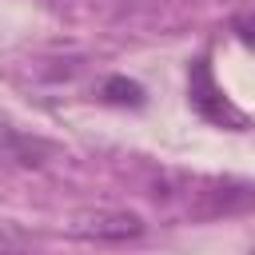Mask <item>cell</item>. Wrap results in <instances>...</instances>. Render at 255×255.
<instances>
[{
  "label": "cell",
  "instance_id": "cell-5",
  "mask_svg": "<svg viewBox=\"0 0 255 255\" xmlns=\"http://www.w3.org/2000/svg\"><path fill=\"white\" fill-rule=\"evenodd\" d=\"M8 151H12V159H20V163H44V155L52 151V143H44V139H32V135H20V131H8Z\"/></svg>",
  "mask_w": 255,
  "mask_h": 255
},
{
  "label": "cell",
  "instance_id": "cell-8",
  "mask_svg": "<svg viewBox=\"0 0 255 255\" xmlns=\"http://www.w3.org/2000/svg\"><path fill=\"white\" fill-rule=\"evenodd\" d=\"M251 255H255V251H251Z\"/></svg>",
  "mask_w": 255,
  "mask_h": 255
},
{
  "label": "cell",
  "instance_id": "cell-3",
  "mask_svg": "<svg viewBox=\"0 0 255 255\" xmlns=\"http://www.w3.org/2000/svg\"><path fill=\"white\" fill-rule=\"evenodd\" d=\"M191 104H195L199 116H207V120H215V124H227V128H243V124H247L243 112H235V108L219 96V88H215V80H211V72H207L203 60L191 68Z\"/></svg>",
  "mask_w": 255,
  "mask_h": 255
},
{
  "label": "cell",
  "instance_id": "cell-7",
  "mask_svg": "<svg viewBox=\"0 0 255 255\" xmlns=\"http://www.w3.org/2000/svg\"><path fill=\"white\" fill-rule=\"evenodd\" d=\"M231 32L239 36V44L255 48V12H239V16H231Z\"/></svg>",
  "mask_w": 255,
  "mask_h": 255
},
{
  "label": "cell",
  "instance_id": "cell-4",
  "mask_svg": "<svg viewBox=\"0 0 255 255\" xmlns=\"http://www.w3.org/2000/svg\"><path fill=\"white\" fill-rule=\"evenodd\" d=\"M100 96L108 100V104H120V108H139L143 104V88L135 84V80H124V76H108L104 80V88H100Z\"/></svg>",
  "mask_w": 255,
  "mask_h": 255
},
{
  "label": "cell",
  "instance_id": "cell-6",
  "mask_svg": "<svg viewBox=\"0 0 255 255\" xmlns=\"http://www.w3.org/2000/svg\"><path fill=\"white\" fill-rule=\"evenodd\" d=\"M0 255H36V243L20 223L0 219Z\"/></svg>",
  "mask_w": 255,
  "mask_h": 255
},
{
  "label": "cell",
  "instance_id": "cell-1",
  "mask_svg": "<svg viewBox=\"0 0 255 255\" xmlns=\"http://www.w3.org/2000/svg\"><path fill=\"white\" fill-rule=\"evenodd\" d=\"M247 211H255V187L239 179H199L195 191L187 195V215L195 223H215Z\"/></svg>",
  "mask_w": 255,
  "mask_h": 255
},
{
  "label": "cell",
  "instance_id": "cell-2",
  "mask_svg": "<svg viewBox=\"0 0 255 255\" xmlns=\"http://www.w3.org/2000/svg\"><path fill=\"white\" fill-rule=\"evenodd\" d=\"M143 227L147 223L128 207H84L68 223V231L88 243H128V239H139Z\"/></svg>",
  "mask_w": 255,
  "mask_h": 255
}]
</instances>
